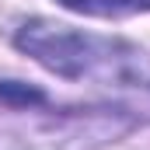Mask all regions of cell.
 Here are the masks:
<instances>
[{"mask_svg": "<svg viewBox=\"0 0 150 150\" xmlns=\"http://www.w3.org/2000/svg\"><path fill=\"white\" fill-rule=\"evenodd\" d=\"M14 45L21 52H28L38 59L45 70L67 77V80H80V77H94L101 70L122 67L129 56H136L133 45L126 42H112V38H98L87 32H77L67 25H52V21H25L14 35Z\"/></svg>", "mask_w": 150, "mask_h": 150, "instance_id": "obj_1", "label": "cell"}, {"mask_svg": "<svg viewBox=\"0 0 150 150\" xmlns=\"http://www.w3.org/2000/svg\"><path fill=\"white\" fill-rule=\"evenodd\" d=\"M63 7L94 14V18H112V14H133V11H150V0H59Z\"/></svg>", "mask_w": 150, "mask_h": 150, "instance_id": "obj_2", "label": "cell"}]
</instances>
